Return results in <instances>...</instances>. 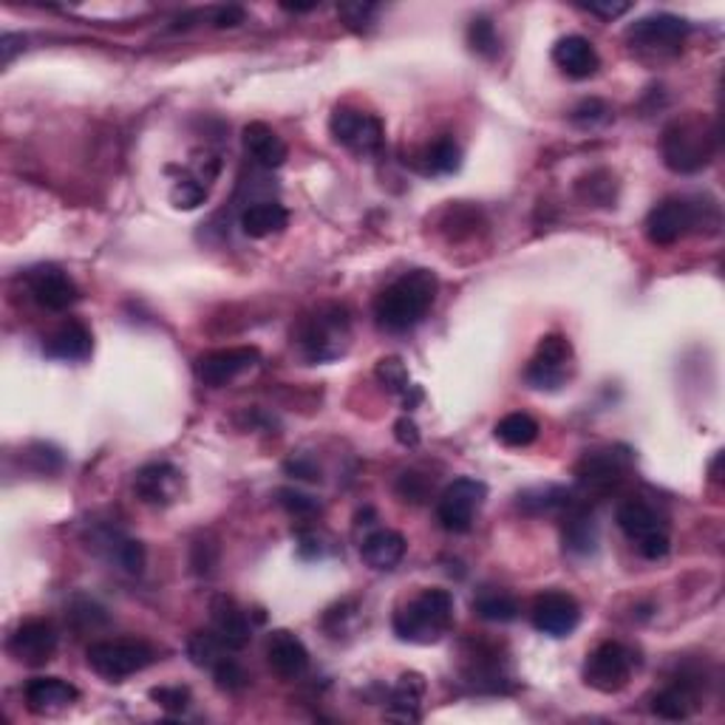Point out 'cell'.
<instances>
[{
    "instance_id": "1",
    "label": "cell",
    "mask_w": 725,
    "mask_h": 725,
    "mask_svg": "<svg viewBox=\"0 0 725 725\" xmlns=\"http://www.w3.org/2000/svg\"><path fill=\"white\" fill-rule=\"evenodd\" d=\"M439 292V278L431 270L403 272L374 298V321L392 334L411 332L425 321Z\"/></svg>"
},
{
    "instance_id": "2",
    "label": "cell",
    "mask_w": 725,
    "mask_h": 725,
    "mask_svg": "<svg viewBox=\"0 0 725 725\" xmlns=\"http://www.w3.org/2000/svg\"><path fill=\"white\" fill-rule=\"evenodd\" d=\"M663 165L674 174H700L717 156V125L706 116H681L661 136Z\"/></svg>"
},
{
    "instance_id": "3",
    "label": "cell",
    "mask_w": 725,
    "mask_h": 725,
    "mask_svg": "<svg viewBox=\"0 0 725 725\" xmlns=\"http://www.w3.org/2000/svg\"><path fill=\"white\" fill-rule=\"evenodd\" d=\"M392 626L394 635L403 643L428 646V643L443 641L454 626V595L439 587L423 590L394 612Z\"/></svg>"
},
{
    "instance_id": "4",
    "label": "cell",
    "mask_w": 725,
    "mask_h": 725,
    "mask_svg": "<svg viewBox=\"0 0 725 725\" xmlns=\"http://www.w3.org/2000/svg\"><path fill=\"white\" fill-rule=\"evenodd\" d=\"M298 349L309 363H332L343 358L352 341V318L346 307L327 303L318 307L315 312L303 315L296 332Z\"/></svg>"
},
{
    "instance_id": "5",
    "label": "cell",
    "mask_w": 725,
    "mask_h": 725,
    "mask_svg": "<svg viewBox=\"0 0 725 725\" xmlns=\"http://www.w3.org/2000/svg\"><path fill=\"white\" fill-rule=\"evenodd\" d=\"M615 521L623 530V536L635 541L643 559L661 561L672 550L666 521L661 519V514L646 499L621 501L615 510Z\"/></svg>"
},
{
    "instance_id": "6",
    "label": "cell",
    "mask_w": 725,
    "mask_h": 725,
    "mask_svg": "<svg viewBox=\"0 0 725 725\" xmlns=\"http://www.w3.org/2000/svg\"><path fill=\"white\" fill-rule=\"evenodd\" d=\"M85 661H89L91 672L100 674L103 681L123 683L131 674L145 672L156 661V652L145 641L120 638V641L91 643Z\"/></svg>"
},
{
    "instance_id": "7",
    "label": "cell",
    "mask_w": 725,
    "mask_h": 725,
    "mask_svg": "<svg viewBox=\"0 0 725 725\" xmlns=\"http://www.w3.org/2000/svg\"><path fill=\"white\" fill-rule=\"evenodd\" d=\"M635 669L638 655L626 643L603 641L587 655L584 683L601 694H615L630 686Z\"/></svg>"
},
{
    "instance_id": "8",
    "label": "cell",
    "mask_w": 725,
    "mask_h": 725,
    "mask_svg": "<svg viewBox=\"0 0 725 725\" xmlns=\"http://www.w3.org/2000/svg\"><path fill=\"white\" fill-rule=\"evenodd\" d=\"M488 499V485L474 476H459L439 494L437 521L448 534H468L474 527L476 514Z\"/></svg>"
},
{
    "instance_id": "9",
    "label": "cell",
    "mask_w": 725,
    "mask_h": 725,
    "mask_svg": "<svg viewBox=\"0 0 725 725\" xmlns=\"http://www.w3.org/2000/svg\"><path fill=\"white\" fill-rule=\"evenodd\" d=\"M703 221V205L692 199H681V196H672V199L657 201L646 216V238L655 247H672L677 245L681 238H686L688 232H694Z\"/></svg>"
},
{
    "instance_id": "10",
    "label": "cell",
    "mask_w": 725,
    "mask_h": 725,
    "mask_svg": "<svg viewBox=\"0 0 725 725\" xmlns=\"http://www.w3.org/2000/svg\"><path fill=\"white\" fill-rule=\"evenodd\" d=\"M572 372V343L565 334H545L525 369L527 385L536 392H559Z\"/></svg>"
},
{
    "instance_id": "11",
    "label": "cell",
    "mask_w": 725,
    "mask_h": 725,
    "mask_svg": "<svg viewBox=\"0 0 725 725\" xmlns=\"http://www.w3.org/2000/svg\"><path fill=\"white\" fill-rule=\"evenodd\" d=\"M329 131H332L334 142L352 151L354 156H374L383 151L385 128L380 116L369 114V111L349 108V105L334 108V114L329 116Z\"/></svg>"
},
{
    "instance_id": "12",
    "label": "cell",
    "mask_w": 725,
    "mask_h": 725,
    "mask_svg": "<svg viewBox=\"0 0 725 725\" xmlns=\"http://www.w3.org/2000/svg\"><path fill=\"white\" fill-rule=\"evenodd\" d=\"M60 635L49 618H29L9 635L7 652L23 666H45L58 652Z\"/></svg>"
},
{
    "instance_id": "13",
    "label": "cell",
    "mask_w": 725,
    "mask_h": 725,
    "mask_svg": "<svg viewBox=\"0 0 725 725\" xmlns=\"http://www.w3.org/2000/svg\"><path fill=\"white\" fill-rule=\"evenodd\" d=\"M688 32H692V27H688L686 18L672 12H655L635 20L626 38L641 49H649V52H677L683 40L688 38Z\"/></svg>"
},
{
    "instance_id": "14",
    "label": "cell",
    "mask_w": 725,
    "mask_h": 725,
    "mask_svg": "<svg viewBox=\"0 0 725 725\" xmlns=\"http://www.w3.org/2000/svg\"><path fill=\"white\" fill-rule=\"evenodd\" d=\"M27 287L32 292L34 303L49 312H69L74 303L80 301V289L77 283L71 281L60 267L54 263H40V267H32L27 270Z\"/></svg>"
},
{
    "instance_id": "15",
    "label": "cell",
    "mask_w": 725,
    "mask_h": 725,
    "mask_svg": "<svg viewBox=\"0 0 725 725\" xmlns=\"http://www.w3.org/2000/svg\"><path fill=\"white\" fill-rule=\"evenodd\" d=\"M530 618H534V626L541 635L570 638L581 623V607L570 592L550 590L536 598Z\"/></svg>"
},
{
    "instance_id": "16",
    "label": "cell",
    "mask_w": 725,
    "mask_h": 725,
    "mask_svg": "<svg viewBox=\"0 0 725 725\" xmlns=\"http://www.w3.org/2000/svg\"><path fill=\"white\" fill-rule=\"evenodd\" d=\"M89 547L100 556V559L108 561L116 570L128 572V576H139L145 570V547L142 541L131 539L123 530L116 527H94L89 536Z\"/></svg>"
},
{
    "instance_id": "17",
    "label": "cell",
    "mask_w": 725,
    "mask_h": 725,
    "mask_svg": "<svg viewBox=\"0 0 725 725\" xmlns=\"http://www.w3.org/2000/svg\"><path fill=\"white\" fill-rule=\"evenodd\" d=\"M261 354L256 346H232V349H216V352L201 354L196 363V374L210 389H221V385L232 383L245 372L256 366Z\"/></svg>"
},
{
    "instance_id": "18",
    "label": "cell",
    "mask_w": 725,
    "mask_h": 725,
    "mask_svg": "<svg viewBox=\"0 0 725 725\" xmlns=\"http://www.w3.org/2000/svg\"><path fill=\"white\" fill-rule=\"evenodd\" d=\"M630 463H632L630 450L623 448L590 450V454L578 463V470H576L578 485L587 490H598V494H603V490L615 488L618 481L626 476Z\"/></svg>"
},
{
    "instance_id": "19",
    "label": "cell",
    "mask_w": 725,
    "mask_h": 725,
    "mask_svg": "<svg viewBox=\"0 0 725 725\" xmlns=\"http://www.w3.org/2000/svg\"><path fill=\"white\" fill-rule=\"evenodd\" d=\"M182 470L170 463H148L134 474V494L142 505L167 507L182 496Z\"/></svg>"
},
{
    "instance_id": "20",
    "label": "cell",
    "mask_w": 725,
    "mask_h": 725,
    "mask_svg": "<svg viewBox=\"0 0 725 725\" xmlns=\"http://www.w3.org/2000/svg\"><path fill=\"white\" fill-rule=\"evenodd\" d=\"M267 663L281 681H298L309 669V649L298 635L278 630L267 638Z\"/></svg>"
},
{
    "instance_id": "21",
    "label": "cell",
    "mask_w": 725,
    "mask_h": 725,
    "mask_svg": "<svg viewBox=\"0 0 725 725\" xmlns=\"http://www.w3.org/2000/svg\"><path fill=\"white\" fill-rule=\"evenodd\" d=\"M80 692L63 677H32L23 688L27 708L38 717H52V714L65 712L71 703H77Z\"/></svg>"
},
{
    "instance_id": "22",
    "label": "cell",
    "mask_w": 725,
    "mask_h": 725,
    "mask_svg": "<svg viewBox=\"0 0 725 725\" xmlns=\"http://www.w3.org/2000/svg\"><path fill=\"white\" fill-rule=\"evenodd\" d=\"M210 618H213V632L219 635L230 652H241L252 638V623L247 612L232 601L230 595H216L210 603Z\"/></svg>"
},
{
    "instance_id": "23",
    "label": "cell",
    "mask_w": 725,
    "mask_h": 725,
    "mask_svg": "<svg viewBox=\"0 0 725 725\" xmlns=\"http://www.w3.org/2000/svg\"><path fill=\"white\" fill-rule=\"evenodd\" d=\"M552 63L559 65L561 74H567L570 80H590L601 69L595 45L584 34H567L552 45Z\"/></svg>"
},
{
    "instance_id": "24",
    "label": "cell",
    "mask_w": 725,
    "mask_h": 725,
    "mask_svg": "<svg viewBox=\"0 0 725 725\" xmlns=\"http://www.w3.org/2000/svg\"><path fill=\"white\" fill-rule=\"evenodd\" d=\"M94 352V338L91 329L80 321H65L54 329L43 343V354L63 363H83Z\"/></svg>"
},
{
    "instance_id": "25",
    "label": "cell",
    "mask_w": 725,
    "mask_h": 725,
    "mask_svg": "<svg viewBox=\"0 0 725 725\" xmlns=\"http://www.w3.org/2000/svg\"><path fill=\"white\" fill-rule=\"evenodd\" d=\"M405 550H408V541H405L403 534H397V530H374L360 545V559L372 570L389 572L405 559Z\"/></svg>"
},
{
    "instance_id": "26",
    "label": "cell",
    "mask_w": 725,
    "mask_h": 725,
    "mask_svg": "<svg viewBox=\"0 0 725 725\" xmlns=\"http://www.w3.org/2000/svg\"><path fill=\"white\" fill-rule=\"evenodd\" d=\"M241 142H245V151L250 154V159L256 162V165L267 167V170L281 167L289 156L287 142H283L267 123L245 125V131H241Z\"/></svg>"
},
{
    "instance_id": "27",
    "label": "cell",
    "mask_w": 725,
    "mask_h": 725,
    "mask_svg": "<svg viewBox=\"0 0 725 725\" xmlns=\"http://www.w3.org/2000/svg\"><path fill=\"white\" fill-rule=\"evenodd\" d=\"M289 225V210L281 205V201L263 199L252 201L241 210V219H238V227L247 238H267L281 232L283 227Z\"/></svg>"
},
{
    "instance_id": "28",
    "label": "cell",
    "mask_w": 725,
    "mask_h": 725,
    "mask_svg": "<svg viewBox=\"0 0 725 725\" xmlns=\"http://www.w3.org/2000/svg\"><path fill=\"white\" fill-rule=\"evenodd\" d=\"M425 697V681L423 674L408 672L400 674L397 686L389 694V712L385 717L389 719H403V723H417L423 714H420V706H423Z\"/></svg>"
},
{
    "instance_id": "29",
    "label": "cell",
    "mask_w": 725,
    "mask_h": 725,
    "mask_svg": "<svg viewBox=\"0 0 725 725\" xmlns=\"http://www.w3.org/2000/svg\"><path fill=\"white\" fill-rule=\"evenodd\" d=\"M565 547L572 556H592L598 550V521L587 507H572L565 519Z\"/></svg>"
},
{
    "instance_id": "30",
    "label": "cell",
    "mask_w": 725,
    "mask_h": 725,
    "mask_svg": "<svg viewBox=\"0 0 725 725\" xmlns=\"http://www.w3.org/2000/svg\"><path fill=\"white\" fill-rule=\"evenodd\" d=\"M694 706H697V694L688 681L672 683L652 697V714L661 719H688Z\"/></svg>"
},
{
    "instance_id": "31",
    "label": "cell",
    "mask_w": 725,
    "mask_h": 725,
    "mask_svg": "<svg viewBox=\"0 0 725 725\" xmlns=\"http://www.w3.org/2000/svg\"><path fill=\"white\" fill-rule=\"evenodd\" d=\"M494 434L507 448H527V445H534L539 439V423L525 411H514V414H505L496 423Z\"/></svg>"
},
{
    "instance_id": "32",
    "label": "cell",
    "mask_w": 725,
    "mask_h": 725,
    "mask_svg": "<svg viewBox=\"0 0 725 725\" xmlns=\"http://www.w3.org/2000/svg\"><path fill=\"white\" fill-rule=\"evenodd\" d=\"M377 380L389 389L392 394H400L405 403V408H414V405L423 400V392H420L417 385L411 383L408 372H405L403 360L400 358H383L377 363Z\"/></svg>"
},
{
    "instance_id": "33",
    "label": "cell",
    "mask_w": 725,
    "mask_h": 725,
    "mask_svg": "<svg viewBox=\"0 0 725 725\" xmlns=\"http://www.w3.org/2000/svg\"><path fill=\"white\" fill-rule=\"evenodd\" d=\"M474 612L481 621L490 623H510L519 618V601L510 592L485 590L474 598Z\"/></svg>"
},
{
    "instance_id": "34",
    "label": "cell",
    "mask_w": 725,
    "mask_h": 725,
    "mask_svg": "<svg viewBox=\"0 0 725 725\" xmlns=\"http://www.w3.org/2000/svg\"><path fill=\"white\" fill-rule=\"evenodd\" d=\"M463 167V151L450 136H443L423 154V174L450 176Z\"/></svg>"
},
{
    "instance_id": "35",
    "label": "cell",
    "mask_w": 725,
    "mask_h": 725,
    "mask_svg": "<svg viewBox=\"0 0 725 725\" xmlns=\"http://www.w3.org/2000/svg\"><path fill=\"white\" fill-rule=\"evenodd\" d=\"M572 501L570 494L565 488H556V485H547V488H534L519 494V507L530 516L552 514V510H567Z\"/></svg>"
},
{
    "instance_id": "36",
    "label": "cell",
    "mask_w": 725,
    "mask_h": 725,
    "mask_svg": "<svg viewBox=\"0 0 725 725\" xmlns=\"http://www.w3.org/2000/svg\"><path fill=\"white\" fill-rule=\"evenodd\" d=\"M230 649L225 646V643L219 641V635L216 632H193L190 638H187V657H190L193 666L199 669H213L216 663L221 661V657L227 655Z\"/></svg>"
},
{
    "instance_id": "37",
    "label": "cell",
    "mask_w": 725,
    "mask_h": 725,
    "mask_svg": "<svg viewBox=\"0 0 725 725\" xmlns=\"http://www.w3.org/2000/svg\"><path fill=\"white\" fill-rule=\"evenodd\" d=\"M468 45L479 58L494 60L501 52V38L496 32V23L490 18H474L468 27Z\"/></svg>"
},
{
    "instance_id": "38",
    "label": "cell",
    "mask_w": 725,
    "mask_h": 725,
    "mask_svg": "<svg viewBox=\"0 0 725 725\" xmlns=\"http://www.w3.org/2000/svg\"><path fill=\"white\" fill-rule=\"evenodd\" d=\"M207 196H210V187H207V179H201V176H182L174 185V190H170V201L179 210H196L199 205H205Z\"/></svg>"
},
{
    "instance_id": "39",
    "label": "cell",
    "mask_w": 725,
    "mask_h": 725,
    "mask_svg": "<svg viewBox=\"0 0 725 725\" xmlns=\"http://www.w3.org/2000/svg\"><path fill=\"white\" fill-rule=\"evenodd\" d=\"M570 120L576 128L595 131V128H601V125L610 123L612 108H610V103H603V100H598V96H590V100H581V103L572 108Z\"/></svg>"
},
{
    "instance_id": "40",
    "label": "cell",
    "mask_w": 725,
    "mask_h": 725,
    "mask_svg": "<svg viewBox=\"0 0 725 725\" xmlns=\"http://www.w3.org/2000/svg\"><path fill=\"white\" fill-rule=\"evenodd\" d=\"M210 672H213V681H216V686L227 694H238L250 686V674H247V669L241 666L236 657L225 655L219 663H216V666L210 669Z\"/></svg>"
},
{
    "instance_id": "41",
    "label": "cell",
    "mask_w": 725,
    "mask_h": 725,
    "mask_svg": "<svg viewBox=\"0 0 725 725\" xmlns=\"http://www.w3.org/2000/svg\"><path fill=\"white\" fill-rule=\"evenodd\" d=\"M65 618H69L71 626L80 632L96 630V626H105V623H108V615H105L103 607L94 601H89V598H77V601L71 603L69 612H65Z\"/></svg>"
},
{
    "instance_id": "42",
    "label": "cell",
    "mask_w": 725,
    "mask_h": 725,
    "mask_svg": "<svg viewBox=\"0 0 725 725\" xmlns=\"http://www.w3.org/2000/svg\"><path fill=\"white\" fill-rule=\"evenodd\" d=\"M276 496L278 505H281L289 516H296V519H315V516L321 514V501L301 494V490L296 488H278Z\"/></svg>"
},
{
    "instance_id": "43",
    "label": "cell",
    "mask_w": 725,
    "mask_h": 725,
    "mask_svg": "<svg viewBox=\"0 0 725 725\" xmlns=\"http://www.w3.org/2000/svg\"><path fill=\"white\" fill-rule=\"evenodd\" d=\"M338 14H341L343 23H346L349 29H354V32H366L374 20H377L380 7L377 3H363V0H354V3H341V7H338Z\"/></svg>"
},
{
    "instance_id": "44",
    "label": "cell",
    "mask_w": 725,
    "mask_h": 725,
    "mask_svg": "<svg viewBox=\"0 0 725 725\" xmlns=\"http://www.w3.org/2000/svg\"><path fill=\"white\" fill-rule=\"evenodd\" d=\"M394 488H397L400 499L411 501V505H423V501L428 499V479H425L423 474H417V470H405V474H400Z\"/></svg>"
},
{
    "instance_id": "45",
    "label": "cell",
    "mask_w": 725,
    "mask_h": 725,
    "mask_svg": "<svg viewBox=\"0 0 725 725\" xmlns=\"http://www.w3.org/2000/svg\"><path fill=\"white\" fill-rule=\"evenodd\" d=\"M216 561H219V550H216V545L213 541H193V550H190V567L196 576H213V570H216Z\"/></svg>"
},
{
    "instance_id": "46",
    "label": "cell",
    "mask_w": 725,
    "mask_h": 725,
    "mask_svg": "<svg viewBox=\"0 0 725 725\" xmlns=\"http://www.w3.org/2000/svg\"><path fill=\"white\" fill-rule=\"evenodd\" d=\"M151 700L167 712H185L190 706V692L185 686H159L151 688Z\"/></svg>"
},
{
    "instance_id": "47",
    "label": "cell",
    "mask_w": 725,
    "mask_h": 725,
    "mask_svg": "<svg viewBox=\"0 0 725 725\" xmlns=\"http://www.w3.org/2000/svg\"><path fill=\"white\" fill-rule=\"evenodd\" d=\"M394 437H397V443L403 445V448H417L420 445V428L417 423L411 417H400L397 423H394Z\"/></svg>"
},
{
    "instance_id": "48",
    "label": "cell",
    "mask_w": 725,
    "mask_h": 725,
    "mask_svg": "<svg viewBox=\"0 0 725 725\" xmlns=\"http://www.w3.org/2000/svg\"><path fill=\"white\" fill-rule=\"evenodd\" d=\"M247 20V12L241 7H221L213 12V23L219 29H236Z\"/></svg>"
},
{
    "instance_id": "49",
    "label": "cell",
    "mask_w": 725,
    "mask_h": 725,
    "mask_svg": "<svg viewBox=\"0 0 725 725\" xmlns=\"http://www.w3.org/2000/svg\"><path fill=\"white\" fill-rule=\"evenodd\" d=\"M581 9L590 14H595V18L615 20V18H621V14L630 12L632 3H581Z\"/></svg>"
},
{
    "instance_id": "50",
    "label": "cell",
    "mask_w": 725,
    "mask_h": 725,
    "mask_svg": "<svg viewBox=\"0 0 725 725\" xmlns=\"http://www.w3.org/2000/svg\"><path fill=\"white\" fill-rule=\"evenodd\" d=\"M287 474H296L298 479H307V481H321V468H315L312 463H307V459H289L287 465Z\"/></svg>"
},
{
    "instance_id": "51",
    "label": "cell",
    "mask_w": 725,
    "mask_h": 725,
    "mask_svg": "<svg viewBox=\"0 0 725 725\" xmlns=\"http://www.w3.org/2000/svg\"><path fill=\"white\" fill-rule=\"evenodd\" d=\"M23 49V38L20 34H3L0 38V54H3V65H9L14 60V54Z\"/></svg>"
},
{
    "instance_id": "52",
    "label": "cell",
    "mask_w": 725,
    "mask_h": 725,
    "mask_svg": "<svg viewBox=\"0 0 725 725\" xmlns=\"http://www.w3.org/2000/svg\"><path fill=\"white\" fill-rule=\"evenodd\" d=\"M298 552L303 559H318L321 556V539L315 534H301L298 536Z\"/></svg>"
},
{
    "instance_id": "53",
    "label": "cell",
    "mask_w": 725,
    "mask_h": 725,
    "mask_svg": "<svg viewBox=\"0 0 725 725\" xmlns=\"http://www.w3.org/2000/svg\"><path fill=\"white\" fill-rule=\"evenodd\" d=\"M587 182H592V193H587L584 199H590V201H598V190H601V187H598V182H595V174H590V176H587ZM603 187H607V199H615V179H612V176H607V182H603Z\"/></svg>"
}]
</instances>
